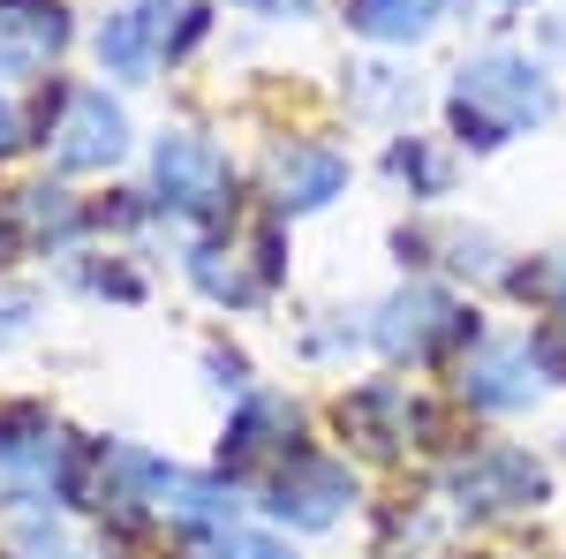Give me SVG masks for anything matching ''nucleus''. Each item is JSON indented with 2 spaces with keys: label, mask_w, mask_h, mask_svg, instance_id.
Masks as SVG:
<instances>
[{
  "label": "nucleus",
  "mask_w": 566,
  "mask_h": 559,
  "mask_svg": "<svg viewBox=\"0 0 566 559\" xmlns=\"http://www.w3.org/2000/svg\"><path fill=\"white\" fill-rule=\"evenodd\" d=\"M552 114H559L552 76H544L528 53H506V45H491V53H476V61H461L453 84H446L453 152H506V144H522L528 130H544Z\"/></svg>",
  "instance_id": "obj_1"
},
{
  "label": "nucleus",
  "mask_w": 566,
  "mask_h": 559,
  "mask_svg": "<svg viewBox=\"0 0 566 559\" xmlns=\"http://www.w3.org/2000/svg\"><path fill=\"white\" fill-rule=\"evenodd\" d=\"M189 280L219 310H264V302L280 296V280H287V235H280V219L272 213L227 219L219 235H205L189 250Z\"/></svg>",
  "instance_id": "obj_2"
},
{
  "label": "nucleus",
  "mask_w": 566,
  "mask_h": 559,
  "mask_svg": "<svg viewBox=\"0 0 566 559\" xmlns=\"http://www.w3.org/2000/svg\"><path fill=\"white\" fill-rule=\"evenodd\" d=\"M212 31L205 0H122L106 23H98V69L122 76V84H151L167 76L175 61H189Z\"/></svg>",
  "instance_id": "obj_3"
},
{
  "label": "nucleus",
  "mask_w": 566,
  "mask_h": 559,
  "mask_svg": "<svg viewBox=\"0 0 566 559\" xmlns=\"http://www.w3.org/2000/svg\"><path fill=\"white\" fill-rule=\"evenodd\" d=\"M476 341H483L476 310L461 296H446L438 280L392 288L370 310V348L392 355V363H408V371H431V363H446V355H461V348H476Z\"/></svg>",
  "instance_id": "obj_4"
},
{
  "label": "nucleus",
  "mask_w": 566,
  "mask_h": 559,
  "mask_svg": "<svg viewBox=\"0 0 566 559\" xmlns=\"http://www.w3.org/2000/svg\"><path fill=\"white\" fill-rule=\"evenodd\" d=\"M438 491L453 499V515H469V521H522L552 499V469L528 446H514V438H483V446L446 462Z\"/></svg>",
  "instance_id": "obj_5"
},
{
  "label": "nucleus",
  "mask_w": 566,
  "mask_h": 559,
  "mask_svg": "<svg viewBox=\"0 0 566 559\" xmlns=\"http://www.w3.org/2000/svg\"><path fill=\"white\" fill-rule=\"evenodd\" d=\"M39 144L53 152V167L106 174L129 159V114H122V99H106V84H53V114H39Z\"/></svg>",
  "instance_id": "obj_6"
},
{
  "label": "nucleus",
  "mask_w": 566,
  "mask_h": 559,
  "mask_svg": "<svg viewBox=\"0 0 566 559\" xmlns=\"http://www.w3.org/2000/svg\"><path fill=\"white\" fill-rule=\"evenodd\" d=\"M151 205L175 219H212L234 205V167L212 136L197 130H159L151 144Z\"/></svg>",
  "instance_id": "obj_7"
},
{
  "label": "nucleus",
  "mask_w": 566,
  "mask_h": 559,
  "mask_svg": "<svg viewBox=\"0 0 566 559\" xmlns=\"http://www.w3.org/2000/svg\"><path fill=\"white\" fill-rule=\"evenodd\" d=\"M355 499H363V484L340 454H295V462H280V469L264 476V515L287 521V529H310V537H325V529H340L355 515Z\"/></svg>",
  "instance_id": "obj_8"
},
{
  "label": "nucleus",
  "mask_w": 566,
  "mask_h": 559,
  "mask_svg": "<svg viewBox=\"0 0 566 559\" xmlns=\"http://www.w3.org/2000/svg\"><path fill=\"white\" fill-rule=\"evenodd\" d=\"M333 424H340V438H355L363 454L400 462V454L431 446V401H423V393H408L400 379H363L355 393H340Z\"/></svg>",
  "instance_id": "obj_9"
},
{
  "label": "nucleus",
  "mask_w": 566,
  "mask_h": 559,
  "mask_svg": "<svg viewBox=\"0 0 566 559\" xmlns=\"http://www.w3.org/2000/svg\"><path fill=\"white\" fill-rule=\"evenodd\" d=\"M461 401L483 408V416H522L544 401V363H536V341L528 333H491L461 355Z\"/></svg>",
  "instance_id": "obj_10"
},
{
  "label": "nucleus",
  "mask_w": 566,
  "mask_h": 559,
  "mask_svg": "<svg viewBox=\"0 0 566 559\" xmlns=\"http://www.w3.org/2000/svg\"><path fill=\"white\" fill-rule=\"evenodd\" d=\"M303 454V401L295 393H242L234 424L219 438V469L227 476H250V469H280Z\"/></svg>",
  "instance_id": "obj_11"
},
{
  "label": "nucleus",
  "mask_w": 566,
  "mask_h": 559,
  "mask_svg": "<svg viewBox=\"0 0 566 559\" xmlns=\"http://www.w3.org/2000/svg\"><path fill=\"white\" fill-rule=\"evenodd\" d=\"M264 182H272V205L287 219L303 213H325V205H340L348 197V152L340 144H325V136H287V144H272V159H264Z\"/></svg>",
  "instance_id": "obj_12"
},
{
  "label": "nucleus",
  "mask_w": 566,
  "mask_h": 559,
  "mask_svg": "<svg viewBox=\"0 0 566 559\" xmlns=\"http://www.w3.org/2000/svg\"><path fill=\"white\" fill-rule=\"evenodd\" d=\"M76 39L61 0H0V84H31L45 76Z\"/></svg>",
  "instance_id": "obj_13"
},
{
  "label": "nucleus",
  "mask_w": 566,
  "mask_h": 559,
  "mask_svg": "<svg viewBox=\"0 0 566 559\" xmlns=\"http://www.w3.org/2000/svg\"><path fill=\"white\" fill-rule=\"evenodd\" d=\"M61 454H69V438H61V424L45 416L39 401H8L0 408V476L15 491L45 484V469L61 476Z\"/></svg>",
  "instance_id": "obj_14"
},
{
  "label": "nucleus",
  "mask_w": 566,
  "mask_h": 559,
  "mask_svg": "<svg viewBox=\"0 0 566 559\" xmlns=\"http://www.w3.org/2000/svg\"><path fill=\"white\" fill-rule=\"evenodd\" d=\"M378 174H386L400 197L438 205V197H453V144H446V136L400 130V136H386V159H378Z\"/></svg>",
  "instance_id": "obj_15"
},
{
  "label": "nucleus",
  "mask_w": 566,
  "mask_h": 559,
  "mask_svg": "<svg viewBox=\"0 0 566 559\" xmlns=\"http://www.w3.org/2000/svg\"><path fill=\"white\" fill-rule=\"evenodd\" d=\"M392 250L416 265H438V272H476V280L499 272V242L483 227H461V219H446V227H400Z\"/></svg>",
  "instance_id": "obj_16"
},
{
  "label": "nucleus",
  "mask_w": 566,
  "mask_h": 559,
  "mask_svg": "<svg viewBox=\"0 0 566 559\" xmlns=\"http://www.w3.org/2000/svg\"><path fill=\"white\" fill-rule=\"evenodd\" d=\"M340 15L370 45H423L446 15V0H340Z\"/></svg>",
  "instance_id": "obj_17"
},
{
  "label": "nucleus",
  "mask_w": 566,
  "mask_h": 559,
  "mask_svg": "<svg viewBox=\"0 0 566 559\" xmlns=\"http://www.w3.org/2000/svg\"><path fill=\"white\" fill-rule=\"evenodd\" d=\"M8 219H15V242H31V250H61L76 227H84V213H76V197L69 189H15V205H8Z\"/></svg>",
  "instance_id": "obj_18"
},
{
  "label": "nucleus",
  "mask_w": 566,
  "mask_h": 559,
  "mask_svg": "<svg viewBox=\"0 0 566 559\" xmlns=\"http://www.w3.org/2000/svg\"><path fill=\"white\" fill-rule=\"evenodd\" d=\"M400 106H416V84L400 76V69H355V114H400Z\"/></svg>",
  "instance_id": "obj_19"
},
{
  "label": "nucleus",
  "mask_w": 566,
  "mask_h": 559,
  "mask_svg": "<svg viewBox=\"0 0 566 559\" xmlns=\"http://www.w3.org/2000/svg\"><path fill=\"white\" fill-rule=\"evenodd\" d=\"M69 280H76V288H84V296H114V302H136L144 296V272H129V265H76V272H69Z\"/></svg>",
  "instance_id": "obj_20"
},
{
  "label": "nucleus",
  "mask_w": 566,
  "mask_h": 559,
  "mask_svg": "<svg viewBox=\"0 0 566 559\" xmlns=\"http://www.w3.org/2000/svg\"><path fill=\"white\" fill-rule=\"evenodd\" d=\"M212 559H295V552H287L280 537H264V529H219Z\"/></svg>",
  "instance_id": "obj_21"
},
{
  "label": "nucleus",
  "mask_w": 566,
  "mask_h": 559,
  "mask_svg": "<svg viewBox=\"0 0 566 559\" xmlns=\"http://www.w3.org/2000/svg\"><path fill=\"white\" fill-rule=\"evenodd\" d=\"M31 318H39V296H23V288H0V348L23 341V333H31Z\"/></svg>",
  "instance_id": "obj_22"
},
{
  "label": "nucleus",
  "mask_w": 566,
  "mask_h": 559,
  "mask_svg": "<svg viewBox=\"0 0 566 559\" xmlns=\"http://www.w3.org/2000/svg\"><path fill=\"white\" fill-rule=\"evenodd\" d=\"M205 371H212L219 393H250V363H242L234 348H205Z\"/></svg>",
  "instance_id": "obj_23"
},
{
  "label": "nucleus",
  "mask_w": 566,
  "mask_h": 559,
  "mask_svg": "<svg viewBox=\"0 0 566 559\" xmlns=\"http://www.w3.org/2000/svg\"><path fill=\"white\" fill-rule=\"evenodd\" d=\"M234 8H250V15H264V23H303L317 0H234Z\"/></svg>",
  "instance_id": "obj_24"
},
{
  "label": "nucleus",
  "mask_w": 566,
  "mask_h": 559,
  "mask_svg": "<svg viewBox=\"0 0 566 559\" xmlns=\"http://www.w3.org/2000/svg\"><path fill=\"white\" fill-rule=\"evenodd\" d=\"M15 144H23V114H15V106H8V99H0V159H8V152H15Z\"/></svg>",
  "instance_id": "obj_25"
},
{
  "label": "nucleus",
  "mask_w": 566,
  "mask_h": 559,
  "mask_svg": "<svg viewBox=\"0 0 566 559\" xmlns=\"http://www.w3.org/2000/svg\"><path fill=\"white\" fill-rule=\"evenodd\" d=\"M0 250H15V219L0 213Z\"/></svg>",
  "instance_id": "obj_26"
},
{
  "label": "nucleus",
  "mask_w": 566,
  "mask_h": 559,
  "mask_svg": "<svg viewBox=\"0 0 566 559\" xmlns=\"http://www.w3.org/2000/svg\"><path fill=\"white\" fill-rule=\"evenodd\" d=\"M506 8H536V0H506Z\"/></svg>",
  "instance_id": "obj_27"
}]
</instances>
